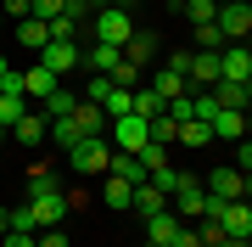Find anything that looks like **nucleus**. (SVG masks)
<instances>
[{
	"instance_id": "1",
	"label": "nucleus",
	"mask_w": 252,
	"mask_h": 247,
	"mask_svg": "<svg viewBox=\"0 0 252 247\" xmlns=\"http://www.w3.org/2000/svg\"><path fill=\"white\" fill-rule=\"evenodd\" d=\"M28 219H34V230H51L67 219V191L62 180H28Z\"/></svg>"
},
{
	"instance_id": "2",
	"label": "nucleus",
	"mask_w": 252,
	"mask_h": 247,
	"mask_svg": "<svg viewBox=\"0 0 252 247\" xmlns=\"http://www.w3.org/2000/svg\"><path fill=\"white\" fill-rule=\"evenodd\" d=\"M67 169H79V174H107V157H112V141L107 135H84L79 146H67Z\"/></svg>"
},
{
	"instance_id": "3",
	"label": "nucleus",
	"mask_w": 252,
	"mask_h": 247,
	"mask_svg": "<svg viewBox=\"0 0 252 247\" xmlns=\"http://www.w3.org/2000/svg\"><path fill=\"white\" fill-rule=\"evenodd\" d=\"M213 28L224 34V45H247V34H252V6H247V0L219 6V11H213Z\"/></svg>"
},
{
	"instance_id": "4",
	"label": "nucleus",
	"mask_w": 252,
	"mask_h": 247,
	"mask_svg": "<svg viewBox=\"0 0 252 247\" xmlns=\"http://www.w3.org/2000/svg\"><path fill=\"white\" fill-rule=\"evenodd\" d=\"M90 28H95V39H101V45H124V39L135 34V17H129L124 6H101L95 17H90Z\"/></svg>"
},
{
	"instance_id": "5",
	"label": "nucleus",
	"mask_w": 252,
	"mask_h": 247,
	"mask_svg": "<svg viewBox=\"0 0 252 247\" xmlns=\"http://www.w3.org/2000/svg\"><path fill=\"white\" fill-rule=\"evenodd\" d=\"M79 39H45V45H39V68H51L56 79H67L73 68H79Z\"/></svg>"
},
{
	"instance_id": "6",
	"label": "nucleus",
	"mask_w": 252,
	"mask_h": 247,
	"mask_svg": "<svg viewBox=\"0 0 252 247\" xmlns=\"http://www.w3.org/2000/svg\"><path fill=\"white\" fill-rule=\"evenodd\" d=\"M247 169H235V163H224V169H213L207 174V197H224V202H247Z\"/></svg>"
},
{
	"instance_id": "7",
	"label": "nucleus",
	"mask_w": 252,
	"mask_h": 247,
	"mask_svg": "<svg viewBox=\"0 0 252 247\" xmlns=\"http://www.w3.org/2000/svg\"><path fill=\"white\" fill-rule=\"evenodd\" d=\"M168 208L180 213V219H185V213H190V219H202V208H207V191H202L196 180H190V174H185V180L174 185V197H168Z\"/></svg>"
},
{
	"instance_id": "8",
	"label": "nucleus",
	"mask_w": 252,
	"mask_h": 247,
	"mask_svg": "<svg viewBox=\"0 0 252 247\" xmlns=\"http://www.w3.org/2000/svg\"><path fill=\"white\" fill-rule=\"evenodd\" d=\"M207 96H213L219 107H235V112H247V101H252V84H247V79H219V84H207Z\"/></svg>"
},
{
	"instance_id": "9",
	"label": "nucleus",
	"mask_w": 252,
	"mask_h": 247,
	"mask_svg": "<svg viewBox=\"0 0 252 247\" xmlns=\"http://www.w3.org/2000/svg\"><path fill=\"white\" fill-rule=\"evenodd\" d=\"M180 213H174V208H162V213H146V242H157V247H168L174 236H180Z\"/></svg>"
},
{
	"instance_id": "10",
	"label": "nucleus",
	"mask_w": 252,
	"mask_h": 247,
	"mask_svg": "<svg viewBox=\"0 0 252 247\" xmlns=\"http://www.w3.org/2000/svg\"><path fill=\"white\" fill-rule=\"evenodd\" d=\"M207 129H213L219 141H247V112H235V107H219L213 118H207Z\"/></svg>"
},
{
	"instance_id": "11",
	"label": "nucleus",
	"mask_w": 252,
	"mask_h": 247,
	"mask_svg": "<svg viewBox=\"0 0 252 247\" xmlns=\"http://www.w3.org/2000/svg\"><path fill=\"white\" fill-rule=\"evenodd\" d=\"M118 62H124V51H118V45H101V39L79 51V68H90V73H112Z\"/></svg>"
},
{
	"instance_id": "12",
	"label": "nucleus",
	"mask_w": 252,
	"mask_h": 247,
	"mask_svg": "<svg viewBox=\"0 0 252 247\" xmlns=\"http://www.w3.org/2000/svg\"><path fill=\"white\" fill-rule=\"evenodd\" d=\"M219 79H247V84H252V56H247V45H224V51H219Z\"/></svg>"
},
{
	"instance_id": "13",
	"label": "nucleus",
	"mask_w": 252,
	"mask_h": 247,
	"mask_svg": "<svg viewBox=\"0 0 252 247\" xmlns=\"http://www.w3.org/2000/svg\"><path fill=\"white\" fill-rule=\"evenodd\" d=\"M45 129H51L45 112H23V118L6 129V135H17V146H39V141H45Z\"/></svg>"
},
{
	"instance_id": "14",
	"label": "nucleus",
	"mask_w": 252,
	"mask_h": 247,
	"mask_svg": "<svg viewBox=\"0 0 252 247\" xmlns=\"http://www.w3.org/2000/svg\"><path fill=\"white\" fill-rule=\"evenodd\" d=\"M67 118H73V129H79V135H107V112H101L95 101H79Z\"/></svg>"
},
{
	"instance_id": "15",
	"label": "nucleus",
	"mask_w": 252,
	"mask_h": 247,
	"mask_svg": "<svg viewBox=\"0 0 252 247\" xmlns=\"http://www.w3.org/2000/svg\"><path fill=\"white\" fill-rule=\"evenodd\" d=\"M17 79H23V96H51L56 84H62V79L51 73V68H39V62H34V68H23Z\"/></svg>"
},
{
	"instance_id": "16",
	"label": "nucleus",
	"mask_w": 252,
	"mask_h": 247,
	"mask_svg": "<svg viewBox=\"0 0 252 247\" xmlns=\"http://www.w3.org/2000/svg\"><path fill=\"white\" fill-rule=\"evenodd\" d=\"M73 107H79V96H73L67 84H56L51 96H39V112H45V118H67Z\"/></svg>"
},
{
	"instance_id": "17",
	"label": "nucleus",
	"mask_w": 252,
	"mask_h": 247,
	"mask_svg": "<svg viewBox=\"0 0 252 247\" xmlns=\"http://www.w3.org/2000/svg\"><path fill=\"white\" fill-rule=\"evenodd\" d=\"M129 208H135V213H162V208H168V197H162L152 180H140V185H135V197H129Z\"/></svg>"
},
{
	"instance_id": "18",
	"label": "nucleus",
	"mask_w": 252,
	"mask_h": 247,
	"mask_svg": "<svg viewBox=\"0 0 252 247\" xmlns=\"http://www.w3.org/2000/svg\"><path fill=\"white\" fill-rule=\"evenodd\" d=\"M101 112H107V118H124V112H135V90H124V84H107V96H101Z\"/></svg>"
},
{
	"instance_id": "19",
	"label": "nucleus",
	"mask_w": 252,
	"mask_h": 247,
	"mask_svg": "<svg viewBox=\"0 0 252 247\" xmlns=\"http://www.w3.org/2000/svg\"><path fill=\"white\" fill-rule=\"evenodd\" d=\"M152 45H157V34H129V39H124L118 51H124V62L146 68V62H152Z\"/></svg>"
},
{
	"instance_id": "20",
	"label": "nucleus",
	"mask_w": 252,
	"mask_h": 247,
	"mask_svg": "<svg viewBox=\"0 0 252 247\" xmlns=\"http://www.w3.org/2000/svg\"><path fill=\"white\" fill-rule=\"evenodd\" d=\"M107 174H118V180H129V185L146 180V169L135 163V152H112V157H107Z\"/></svg>"
},
{
	"instance_id": "21",
	"label": "nucleus",
	"mask_w": 252,
	"mask_h": 247,
	"mask_svg": "<svg viewBox=\"0 0 252 247\" xmlns=\"http://www.w3.org/2000/svg\"><path fill=\"white\" fill-rule=\"evenodd\" d=\"M174 141H180V146H190V152H196V146H207V141H213V129H207L202 118H185L180 129H174Z\"/></svg>"
},
{
	"instance_id": "22",
	"label": "nucleus",
	"mask_w": 252,
	"mask_h": 247,
	"mask_svg": "<svg viewBox=\"0 0 252 247\" xmlns=\"http://www.w3.org/2000/svg\"><path fill=\"white\" fill-rule=\"evenodd\" d=\"M51 39V23H39V17H23L17 23V45H28V51H39Z\"/></svg>"
},
{
	"instance_id": "23",
	"label": "nucleus",
	"mask_w": 252,
	"mask_h": 247,
	"mask_svg": "<svg viewBox=\"0 0 252 247\" xmlns=\"http://www.w3.org/2000/svg\"><path fill=\"white\" fill-rule=\"evenodd\" d=\"M129 197H135V185L118 180V174H107V191H101V202H107V208H129Z\"/></svg>"
},
{
	"instance_id": "24",
	"label": "nucleus",
	"mask_w": 252,
	"mask_h": 247,
	"mask_svg": "<svg viewBox=\"0 0 252 247\" xmlns=\"http://www.w3.org/2000/svg\"><path fill=\"white\" fill-rule=\"evenodd\" d=\"M152 90H157L162 101H174V96H185V73H174V68H162V73L152 79Z\"/></svg>"
},
{
	"instance_id": "25",
	"label": "nucleus",
	"mask_w": 252,
	"mask_h": 247,
	"mask_svg": "<svg viewBox=\"0 0 252 247\" xmlns=\"http://www.w3.org/2000/svg\"><path fill=\"white\" fill-rule=\"evenodd\" d=\"M157 112H162V96L152 84H135V118H157Z\"/></svg>"
},
{
	"instance_id": "26",
	"label": "nucleus",
	"mask_w": 252,
	"mask_h": 247,
	"mask_svg": "<svg viewBox=\"0 0 252 247\" xmlns=\"http://www.w3.org/2000/svg\"><path fill=\"white\" fill-rule=\"evenodd\" d=\"M180 11L190 17V28H202V23H213V11H219V6H213V0H185Z\"/></svg>"
},
{
	"instance_id": "27",
	"label": "nucleus",
	"mask_w": 252,
	"mask_h": 247,
	"mask_svg": "<svg viewBox=\"0 0 252 247\" xmlns=\"http://www.w3.org/2000/svg\"><path fill=\"white\" fill-rule=\"evenodd\" d=\"M180 180H185V174L174 169V163H162V169H152V185H157L162 197H174V185H180Z\"/></svg>"
},
{
	"instance_id": "28",
	"label": "nucleus",
	"mask_w": 252,
	"mask_h": 247,
	"mask_svg": "<svg viewBox=\"0 0 252 247\" xmlns=\"http://www.w3.org/2000/svg\"><path fill=\"white\" fill-rule=\"evenodd\" d=\"M23 101H28V96H0V124H6V129H11V124H17V118H23V112H28V107H23Z\"/></svg>"
},
{
	"instance_id": "29",
	"label": "nucleus",
	"mask_w": 252,
	"mask_h": 247,
	"mask_svg": "<svg viewBox=\"0 0 252 247\" xmlns=\"http://www.w3.org/2000/svg\"><path fill=\"white\" fill-rule=\"evenodd\" d=\"M196 51H224V34H219L213 23H202L196 28Z\"/></svg>"
},
{
	"instance_id": "30",
	"label": "nucleus",
	"mask_w": 252,
	"mask_h": 247,
	"mask_svg": "<svg viewBox=\"0 0 252 247\" xmlns=\"http://www.w3.org/2000/svg\"><path fill=\"white\" fill-rule=\"evenodd\" d=\"M62 6H67V0H34V11H28V17L51 23V17H62Z\"/></svg>"
},
{
	"instance_id": "31",
	"label": "nucleus",
	"mask_w": 252,
	"mask_h": 247,
	"mask_svg": "<svg viewBox=\"0 0 252 247\" xmlns=\"http://www.w3.org/2000/svg\"><path fill=\"white\" fill-rule=\"evenodd\" d=\"M62 17H73V23L95 17V0H67V6H62Z\"/></svg>"
},
{
	"instance_id": "32",
	"label": "nucleus",
	"mask_w": 252,
	"mask_h": 247,
	"mask_svg": "<svg viewBox=\"0 0 252 247\" xmlns=\"http://www.w3.org/2000/svg\"><path fill=\"white\" fill-rule=\"evenodd\" d=\"M28 11H34V0H0V17H17L23 23Z\"/></svg>"
},
{
	"instance_id": "33",
	"label": "nucleus",
	"mask_w": 252,
	"mask_h": 247,
	"mask_svg": "<svg viewBox=\"0 0 252 247\" xmlns=\"http://www.w3.org/2000/svg\"><path fill=\"white\" fill-rule=\"evenodd\" d=\"M34 242H39V247H67V236H62V225H51V230H34Z\"/></svg>"
},
{
	"instance_id": "34",
	"label": "nucleus",
	"mask_w": 252,
	"mask_h": 247,
	"mask_svg": "<svg viewBox=\"0 0 252 247\" xmlns=\"http://www.w3.org/2000/svg\"><path fill=\"white\" fill-rule=\"evenodd\" d=\"M168 247H202V242H196V230H185V225H180V236H174Z\"/></svg>"
},
{
	"instance_id": "35",
	"label": "nucleus",
	"mask_w": 252,
	"mask_h": 247,
	"mask_svg": "<svg viewBox=\"0 0 252 247\" xmlns=\"http://www.w3.org/2000/svg\"><path fill=\"white\" fill-rule=\"evenodd\" d=\"M219 247H252L247 236H224V242H219Z\"/></svg>"
},
{
	"instance_id": "36",
	"label": "nucleus",
	"mask_w": 252,
	"mask_h": 247,
	"mask_svg": "<svg viewBox=\"0 0 252 247\" xmlns=\"http://www.w3.org/2000/svg\"><path fill=\"white\" fill-rule=\"evenodd\" d=\"M6 68H11V62H6V56H0V79H6Z\"/></svg>"
},
{
	"instance_id": "37",
	"label": "nucleus",
	"mask_w": 252,
	"mask_h": 247,
	"mask_svg": "<svg viewBox=\"0 0 252 247\" xmlns=\"http://www.w3.org/2000/svg\"><path fill=\"white\" fill-rule=\"evenodd\" d=\"M0 146H6V124H0Z\"/></svg>"
},
{
	"instance_id": "38",
	"label": "nucleus",
	"mask_w": 252,
	"mask_h": 247,
	"mask_svg": "<svg viewBox=\"0 0 252 247\" xmlns=\"http://www.w3.org/2000/svg\"><path fill=\"white\" fill-rule=\"evenodd\" d=\"M168 6H185V0H168Z\"/></svg>"
},
{
	"instance_id": "39",
	"label": "nucleus",
	"mask_w": 252,
	"mask_h": 247,
	"mask_svg": "<svg viewBox=\"0 0 252 247\" xmlns=\"http://www.w3.org/2000/svg\"><path fill=\"white\" fill-rule=\"evenodd\" d=\"M112 6H129V0H112Z\"/></svg>"
},
{
	"instance_id": "40",
	"label": "nucleus",
	"mask_w": 252,
	"mask_h": 247,
	"mask_svg": "<svg viewBox=\"0 0 252 247\" xmlns=\"http://www.w3.org/2000/svg\"><path fill=\"white\" fill-rule=\"evenodd\" d=\"M140 247H157V242H140Z\"/></svg>"
},
{
	"instance_id": "41",
	"label": "nucleus",
	"mask_w": 252,
	"mask_h": 247,
	"mask_svg": "<svg viewBox=\"0 0 252 247\" xmlns=\"http://www.w3.org/2000/svg\"><path fill=\"white\" fill-rule=\"evenodd\" d=\"M0 23H6V17H0Z\"/></svg>"
}]
</instances>
